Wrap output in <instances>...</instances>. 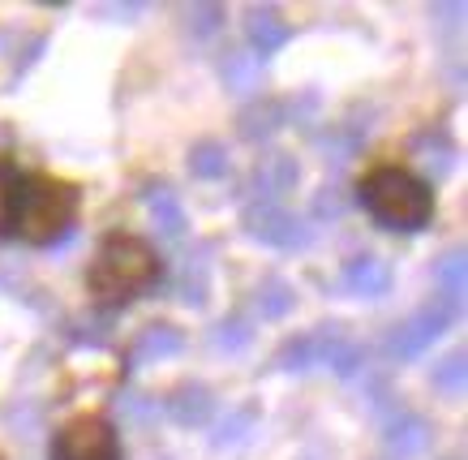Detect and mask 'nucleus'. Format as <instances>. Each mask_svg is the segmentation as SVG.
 Masks as SVG:
<instances>
[{"mask_svg": "<svg viewBox=\"0 0 468 460\" xmlns=\"http://www.w3.org/2000/svg\"><path fill=\"white\" fill-rule=\"evenodd\" d=\"M159 284H164L159 250L151 241H143L138 232H125V229L108 232L100 241V250H95L90 267H86V293L103 310H125L129 302L155 293Z\"/></svg>", "mask_w": 468, "mask_h": 460, "instance_id": "1", "label": "nucleus"}, {"mask_svg": "<svg viewBox=\"0 0 468 460\" xmlns=\"http://www.w3.org/2000/svg\"><path fill=\"white\" fill-rule=\"evenodd\" d=\"M356 202L391 232H421L434 219V186L404 164H374L356 181Z\"/></svg>", "mask_w": 468, "mask_h": 460, "instance_id": "2", "label": "nucleus"}, {"mask_svg": "<svg viewBox=\"0 0 468 460\" xmlns=\"http://www.w3.org/2000/svg\"><path fill=\"white\" fill-rule=\"evenodd\" d=\"M78 207H82L78 186L60 181V177H48V173H30L22 181L14 232L27 237L30 245H57L78 224Z\"/></svg>", "mask_w": 468, "mask_h": 460, "instance_id": "3", "label": "nucleus"}, {"mask_svg": "<svg viewBox=\"0 0 468 460\" xmlns=\"http://www.w3.org/2000/svg\"><path fill=\"white\" fill-rule=\"evenodd\" d=\"M48 460H125V452H121V434L108 417L78 413L52 434Z\"/></svg>", "mask_w": 468, "mask_h": 460, "instance_id": "4", "label": "nucleus"}, {"mask_svg": "<svg viewBox=\"0 0 468 460\" xmlns=\"http://www.w3.org/2000/svg\"><path fill=\"white\" fill-rule=\"evenodd\" d=\"M241 232L254 237L258 245H271V250H301V245L314 241L310 219L288 211L284 202H250V207H241Z\"/></svg>", "mask_w": 468, "mask_h": 460, "instance_id": "5", "label": "nucleus"}, {"mask_svg": "<svg viewBox=\"0 0 468 460\" xmlns=\"http://www.w3.org/2000/svg\"><path fill=\"white\" fill-rule=\"evenodd\" d=\"M452 323H455V315L439 302V297L426 302V305H417L404 323L391 327V336H387V358L391 361H417L434 340H439L442 331L452 327Z\"/></svg>", "mask_w": 468, "mask_h": 460, "instance_id": "6", "label": "nucleus"}, {"mask_svg": "<svg viewBox=\"0 0 468 460\" xmlns=\"http://www.w3.org/2000/svg\"><path fill=\"white\" fill-rule=\"evenodd\" d=\"M301 181V164L297 155H288V151H267V155H258V164L250 168L245 177V189H241V202H284Z\"/></svg>", "mask_w": 468, "mask_h": 460, "instance_id": "7", "label": "nucleus"}, {"mask_svg": "<svg viewBox=\"0 0 468 460\" xmlns=\"http://www.w3.org/2000/svg\"><path fill=\"white\" fill-rule=\"evenodd\" d=\"M310 340H314V361H318V366H331V370L344 374V379H353V374L369 361L366 345H361L356 336H348L344 323H323V327H314Z\"/></svg>", "mask_w": 468, "mask_h": 460, "instance_id": "8", "label": "nucleus"}, {"mask_svg": "<svg viewBox=\"0 0 468 460\" xmlns=\"http://www.w3.org/2000/svg\"><path fill=\"white\" fill-rule=\"evenodd\" d=\"M378 434H383V447L396 460L421 456V452L434 444V426H430L417 409H404V404L387 409V413H383V431H378Z\"/></svg>", "mask_w": 468, "mask_h": 460, "instance_id": "9", "label": "nucleus"}, {"mask_svg": "<svg viewBox=\"0 0 468 460\" xmlns=\"http://www.w3.org/2000/svg\"><path fill=\"white\" fill-rule=\"evenodd\" d=\"M159 413L168 417L172 426H181V431H202L215 417V391L207 383H198V379H185L168 396H159Z\"/></svg>", "mask_w": 468, "mask_h": 460, "instance_id": "10", "label": "nucleus"}, {"mask_svg": "<svg viewBox=\"0 0 468 460\" xmlns=\"http://www.w3.org/2000/svg\"><path fill=\"white\" fill-rule=\"evenodd\" d=\"M245 39H250V52H254L258 60H271L275 52H284V48L297 39V27H292L280 9L254 5V9L245 14Z\"/></svg>", "mask_w": 468, "mask_h": 460, "instance_id": "11", "label": "nucleus"}, {"mask_svg": "<svg viewBox=\"0 0 468 460\" xmlns=\"http://www.w3.org/2000/svg\"><path fill=\"white\" fill-rule=\"evenodd\" d=\"M340 284L353 293V297H366V302H378L396 288V272L383 254H353V259L340 267Z\"/></svg>", "mask_w": 468, "mask_h": 460, "instance_id": "12", "label": "nucleus"}, {"mask_svg": "<svg viewBox=\"0 0 468 460\" xmlns=\"http://www.w3.org/2000/svg\"><path fill=\"white\" fill-rule=\"evenodd\" d=\"M284 125H292V108L280 95H254L241 108V116H237V134H241L245 143H267Z\"/></svg>", "mask_w": 468, "mask_h": 460, "instance_id": "13", "label": "nucleus"}, {"mask_svg": "<svg viewBox=\"0 0 468 460\" xmlns=\"http://www.w3.org/2000/svg\"><path fill=\"white\" fill-rule=\"evenodd\" d=\"M185 348V331L172 327V323H151L143 327V336L133 340L125 366H151V361H168Z\"/></svg>", "mask_w": 468, "mask_h": 460, "instance_id": "14", "label": "nucleus"}, {"mask_svg": "<svg viewBox=\"0 0 468 460\" xmlns=\"http://www.w3.org/2000/svg\"><path fill=\"white\" fill-rule=\"evenodd\" d=\"M262 60L250 52V48H232L219 57V82H224L232 95H258L262 91Z\"/></svg>", "mask_w": 468, "mask_h": 460, "instance_id": "15", "label": "nucleus"}, {"mask_svg": "<svg viewBox=\"0 0 468 460\" xmlns=\"http://www.w3.org/2000/svg\"><path fill=\"white\" fill-rule=\"evenodd\" d=\"M434 284H439V302L460 318V310H464V293H468V259H464L460 245L447 250V254L434 262Z\"/></svg>", "mask_w": 468, "mask_h": 460, "instance_id": "16", "label": "nucleus"}, {"mask_svg": "<svg viewBox=\"0 0 468 460\" xmlns=\"http://www.w3.org/2000/svg\"><path fill=\"white\" fill-rule=\"evenodd\" d=\"M207 293H211V245L202 250H189L181 262V275H176V297L185 305H207Z\"/></svg>", "mask_w": 468, "mask_h": 460, "instance_id": "17", "label": "nucleus"}, {"mask_svg": "<svg viewBox=\"0 0 468 460\" xmlns=\"http://www.w3.org/2000/svg\"><path fill=\"white\" fill-rule=\"evenodd\" d=\"M374 121H356V116H344V121H331L323 134H318V146L326 151V159H353L361 146H366Z\"/></svg>", "mask_w": 468, "mask_h": 460, "instance_id": "18", "label": "nucleus"}, {"mask_svg": "<svg viewBox=\"0 0 468 460\" xmlns=\"http://www.w3.org/2000/svg\"><path fill=\"white\" fill-rule=\"evenodd\" d=\"M146 211H151V224H155V232L164 241H176V237H185V229H189V216H185V207L172 186L151 189V194H146Z\"/></svg>", "mask_w": 468, "mask_h": 460, "instance_id": "19", "label": "nucleus"}, {"mask_svg": "<svg viewBox=\"0 0 468 460\" xmlns=\"http://www.w3.org/2000/svg\"><path fill=\"white\" fill-rule=\"evenodd\" d=\"M297 305V288L288 284L284 275H267V280H258L254 288V315L275 323V318H284L288 310Z\"/></svg>", "mask_w": 468, "mask_h": 460, "instance_id": "20", "label": "nucleus"}, {"mask_svg": "<svg viewBox=\"0 0 468 460\" xmlns=\"http://www.w3.org/2000/svg\"><path fill=\"white\" fill-rule=\"evenodd\" d=\"M22 181L27 173L17 168L9 155H0V237H14L17 219V198H22Z\"/></svg>", "mask_w": 468, "mask_h": 460, "instance_id": "21", "label": "nucleus"}, {"mask_svg": "<svg viewBox=\"0 0 468 460\" xmlns=\"http://www.w3.org/2000/svg\"><path fill=\"white\" fill-rule=\"evenodd\" d=\"M228 164H232V155H228V146L215 143V138H202V143L189 146V173L198 177V181H219V177H228Z\"/></svg>", "mask_w": 468, "mask_h": 460, "instance_id": "22", "label": "nucleus"}, {"mask_svg": "<svg viewBox=\"0 0 468 460\" xmlns=\"http://www.w3.org/2000/svg\"><path fill=\"white\" fill-rule=\"evenodd\" d=\"M417 155H421V164H426L434 177H442L447 168H452V155H455V143L447 138V130L442 125H430L426 134H417Z\"/></svg>", "mask_w": 468, "mask_h": 460, "instance_id": "23", "label": "nucleus"}, {"mask_svg": "<svg viewBox=\"0 0 468 460\" xmlns=\"http://www.w3.org/2000/svg\"><path fill=\"white\" fill-rule=\"evenodd\" d=\"M318 361H314V340L310 331H297V336H288L284 345L275 348V358H271V370L280 374H301V370H314Z\"/></svg>", "mask_w": 468, "mask_h": 460, "instance_id": "24", "label": "nucleus"}, {"mask_svg": "<svg viewBox=\"0 0 468 460\" xmlns=\"http://www.w3.org/2000/svg\"><path fill=\"white\" fill-rule=\"evenodd\" d=\"M430 383H434V391H439V396L460 401V396H464V388H468V361H464V353H460V348H455V353H447V358L430 370Z\"/></svg>", "mask_w": 468, "mask_h": 460, "instance_id": "25", "label": "nucleus"}, {"mask_svg": "<svg viewBox=\"0 0 468 460\" xmlns=\"http://www.w3.org/2000/svg\"><path fill=\"white\" fill-rule=\"evenodd\" d=\"M254 426H258V409H254V404H241V409H232V413L219 422V431H215V447L245 444Z\"/></svg>", "mask_w": 468, "mask_h": 460, "instance_id": "26", "label": "nucleus"}, {"mask_svg": "<svg viewBox=\"0 0 468 460\" xmlns=\"http://www.w3.org/2000/svg\"><path fill=\"white\" fill-rule=\"evenodd\" d=\"M224 5H189L185 9V30H189V39H198V44H207L215 30H224Z\"/></svg>", "mask_w": 468, "mask_h": 460, "instance_id": "27", "label": "nucleus"}, {"mask_svg": "<svg viewBox=\"0 0 468 460\" xmlns=\"http://www.w3.org/2000/svg\"><path fill=\"white\" fill-rule=\"evenodd\" d=\"M211 336H215V348H219V353H241V348H250V340H254V327H250L245 318H219Z\"/></svg>", "mask_w": 468, "mask_h": 460, "instance_id": "28", "label": "nucleus"}, {"mask_svg": "<svg viewBox=\"0 0 468 460\" xmlns=\"http://www.w3.org/2000/svg\"><path fill=\"white\" fill-rule=\"evenodd\" d=\"M348 211V194L340 186H323L314 194V216L318 219H340Z\"/></svg>", "mask_w": 468, "mask_h": 460, "instance_id": "29", "label": "nucleus"}, {"mask_svg": "<svg viewBox=\"0 0 468 460\" xmlns=\"http://www.w3.org/2000/svg\"><path fill=\"white\" fill-rule=\"evenodd\" d=\"M121 413L125 417H138V422H155L159 413V401H146V396H121Z\"/></svg>", "mask_w": 468, "mask_h": 460, "instance_id": "30", "label": "nucleus"}, {"mask_svg": "<svg viewBox=\"0 0 468 460\" xmlns=\"http://www.w3.org/2000/svg\"><path fill=\"white\" fill-rule=\"evenodd\" d=\"M100 14H112L116 22H133V17L143 14V5H103Z\"/></svg>", "mask_w": 468, "mask_h": 460, "instance_id": "31", "label": "nucleus"}, {"mask_svg": "<svg viewBox=\"0 0 468 460\" xmlns=\"http://www.w3.org/2000/svg\"><path fill=\"white\" fill-rule=\"evenodd\" d=\"M447 460H460V456H447Z\"/></svg>", "mask_w": 468, "mask_h": 460, "instance_id": "32", "label": "nucleus"}, {"mask_svg": "<svg viewBox=\"0 0 468 460\" xmlns=\"http://www.w3.org/2000/svg\"><path fill=\"white\" fill-rule=\"evenodd\" d=\"M0 460H5V456H0Z\"/></svg>", "mask_w": 468, "mask_h": 460, "instance_id": "33", "label": "nucleus"}]
</instances>
